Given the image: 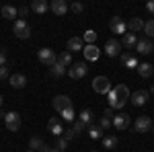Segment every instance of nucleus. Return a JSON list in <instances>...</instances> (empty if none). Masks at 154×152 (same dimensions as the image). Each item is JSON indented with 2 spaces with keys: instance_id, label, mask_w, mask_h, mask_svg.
<instances>
[{
  "instance_id": "10",
  "label": "nucleus",
  "mask_w": 154,
  "mask_h": 152,
  "mask_svg": "<svg viewBox=\"0 0 154 152\" xmlns=\"http://www.w3.org/2000/svg\"><path fill=\"white\" fill-rule=\"evenodd\" d=\"M134 128H136V132H138V134H146V132H150V129H152V119H150L148 115L138 117Z\"/></svg>"
},
{
  "instance_id": "17",
  "label": "nucleus",
  "mask_w": 154,
  "mask_h": 152,
  "mask_svg": "<svg viewBox=\"0 0 154 152\" xmlns=\"http://www.w3.org/2000/svg\"><path fill=\"white\" fill-rule=\"evenodd\" d=\"M66 47H68V51H80V49H84V41L82 37H70L68 39V43H66Z\"/></svg>"
},
{
  "instance_id": "6",
  "label": "nucleus",
  "mask_w": 154,
  "mask_h": 152,
  "mask_svg": "<svg viewBox=\"0 0 154 152\" xmlns=\"http://www.w3.org/2000/svg\"><path fill=\"white\" fill-rule=\"evenodd\" d=\"M86 72H88V66L84 62H74L70 66V70H68V74H70V78H74V80H80V78H84Z\"/></svg>"
},
{
  "instance_id": "20",
  "label": "nucleus",
  "mask_w": 154,
  "mask_h": 152,
  "mask_svg": "<svg viewBox=\"0 0 154 152\" xmlns=\"http://www.w3.org/2000/svg\"><path fill=\"white\" fill-rule=\"evenodd\" d=\"M121 45L125 47V49H136V45H138V37H136V33H125Z\"/></svg>"
},
{
  "instance_id": "21",
  "label": "nucleus",
  "mask_w": 154,
  "mask_h": 152,
  "mask_svg": "<svg viewBox=\"0 0 154 152\" xmlns=\"http://www.w3.org/2000/svg\"><path fill=\"white\" fill-rule=\"evenodd\" d=\"M154 72V66L152 64H148V62H142V64H138V74L142 76V78H150Z\"/></svg>"
},
{
  "instance_id": "31",
  "label": "nucleus",
  "mask_w": 154,
  "mask_h": 152,
  "mask_svg": "<svg viewBox=\"0 0 154 152\" xmlns=\"http://www.w3.org/2000/svg\"><path fill=\"white\" fill-rule=\"evenodd\" d=\"M78 119L82 121L84 126H88V123L93 121V111H91V109H84L82 113H80V117H78Z\"/></svg>"
},
{
  "instance_id": "40",
  "label": "nucleus",
  "mask_w": 154,
  "mask_h": 152,
  "mask_svg": "<svg viewBox=\"0 0 154 152\" xmlns=\"http://www.w3.org/2000/svg\"><path fill=\"white\" fill-rule=\"evenodd\" d=\"M0 66H6V51L0 47Z\"/></svg>"
},
{
  "instance_id": "26",
  "label": "nucleus",
  "mask_w": 154,
  "mask_h": 152,
  "mask_svg": "<svg viewBox=\"0 0 154 152\" xmlns=\"http://www.w3.org/2000/svg\"><path fill=\"white\" fill-rule=\"evenodd\" d=\"M2 17H4V19H6V21H11V19H14V17H17V14H19V11H17V8H14V6H11V4H6V6H2Z\"/></svg>"
},
{
  "instance_id": "19",
  "label": "nucleus",
  "mask_w": 154,
  "mask_h": 152,
  "mask_svg": "<svg viewBox=\"0 0 154 152\" xmlns=\"http://www.w3.org/2000/svg\"><path fill=\"white\" fill-rule=\"evenodd\" d=\"M29 148L33 152H45V148H48V144L41 140L39 136H33L31 140H29Z\"/></svg>"
},
{
  "instance_id": "16",
  "label": "nucleus",
  "mask_w": 154,
  "mask_h": 152,
  "mask_svg": "<svg viewBox=\"0 0 154 152\" xmlns=\"http://www.w3.org/2000/svg\"><path fill=\"white\" fill-rule=\"evenodd\" d=\"M82 54H84V58L88 60V62H95V60H99V56H101V49H99L97 45H84Z\"/></svg>"
},
{
  "instance_id": "8",
  "label": "nucleus",
  "mask_w": 154,
  "mask_h": 152,
  "mask_svg": "<svg viewBox=\"0 0 154 152\" xmlns=\"http://www.w3.org/2000/svg\"><path fill=\"white\" fill-rule=\"evenodd\" d=\"M109 29H111L115 35H121V33L128 31V23H125L121 17H113V19L109 21Z\"/></svg>"
},
{
  "instance_id": "39",
  "label": "nucleus",
  "mask_w": 154,
  "mask_h": 152,
  "mask_svg": "<svg viewBox=\"0 0 154 152\" xmlns=\"http://www.w3.org/2000/svg\"><path fill=\"white\" fill-rule=\"evenodd\" d=\"M82 11H84V6L80 2H72V12H78V14H80Z\"/></svg>"
},
{
  "instance_id": "34",
  "label": "nucleus",
  "mask_w": 154,
  "mask_h": 152,
  "mask_svg": "<svg viewBox=\"0 0 154 152\" xmlns=\"http://www.w3.org/2000/svg\"><path fill=\"white\" fill-rule=\"evenodd\" d=\"M58 152H64L66 148H68V140H64V138H58V142H56V146H54Z\"/></svg>"
},
{
  "instance_id": "14",
  "label": "nucleus",
  "mask_w": 154,
  "mask_h": 152,
  "mask_svg": "<svg viewBox=\"0 0 154 152\" xmlns=\"http://www.w3.org/2000/svg\"><path fill=\"white\" fill-rule=\"evenodd\" d=\"M136 49H138V54H140V56H148V54H152L154 43L150 41V39H138V45H136Z\"/></svg>"
},
{
  "instance_id": "35",
  "label": "nucleus",
  "mask_w": 154,
  "mask_h": 152,
  "mask_svg": "<svg viewBox=\"0 0 154 152\" xmlns=\"http://www.w3.org/2000/svg\"><path fill=\"white\" fill-rule=\"evenodd\" d=\"M84 128H86V126H84V123L80 121V119H76V121L72 123V129H74V134H76V136H78L80 132H84Z\"/></svg>"
},
{
  "instance_id": "12",
  "label": "nucleus",
  "mask_w": 154,
  "mask_h": 152,
  "mask_svg": "<svg viewBox=\"0 0 154 152\" xmlns=\"http://www.w3.org/2000/svg\"><path fill=\"white\" fill-rule=\"evenodd\" d=\"M148 91H136L134 95H130V101H131V105L134 107H142L146 105V101H148Z\"/></svg>"
},
{
  "instance_id": "9",
  "label": "nucleus",
  "mask_w": 154,
  "mask_h": 152,
  "mask_svg": "<svg viewBox=\"0 0 154 152\" xmlns=\"http://www.w3.org/2000/svg\"><path fill=\"white\" fill-rule=\"evenodd\" d=\"M111 121H113V128L119 129V132H121V129H128V128H130V123H131V119H130V115H128V113L113 115V119H111Z\"/></svg>"
},
{
  "instance_id": "45",
  "label": "nucleus",
  "mask_w": 154,
  "mask_h": 152,
  "mask_svg": "<svg viewBox=\"0 0 154 152\" xmlns=\"http://www.w3.org/2000/svg\"><path fill=\"white\" fill-rule=\"evenodd\" d=\"M150 93H152V95H154V84H152V88H150Z\"/></svg>"
},
{
  "instance_id": "32",
  "label": "nucleus",
  "mask_w": 154,
  "mask_h": 152,
  "mask_svg": "<svg viewBox=\"0 0 154 152\" xmlns=\"http://www.w3.org/2000/svg\"><path fill=\"white\" fill-rule=\"evenodd\" d=\"M60 115H62V119H66V121H70V123H74V117H76V113H74V107H70V109H66V111H62Z\"/></svg>"
},
{
  "instance_id": "4",
  "label": "nucleus",
  "mask_w": 154,
  "mask_h": 152,
  "mask_svg": "<svg viewBox=\"0 0 154 152\" xmlns=\"http://www.w3.org/2000/svg\"><path fill=\"white\" fill-rule=\"evenodd\" d=\"M37 58H39V62H41V64H45V66H49V68L58 62L56 54H54V49H49V47H41V49L37 51Z\"/></svg>"
},
{
  "instance_id": "5",
  "label": "nucleus",
  "mask_w": 154,
  "mask_h": 152,
  "mask_svg": "<svg viewBox=\"0 0 154 152\" xmlns=\"http://www.w3.org/2000/svg\"><path fill=\"white\" fill-rule=\"evenodd\" d=\"M93 88H95V93H99V95H109V91H111L113 86H111V82H109L107 76H97L95 80H93Z\"/></svg>"
},
{
  "instance_id": "18",
  "label": "nucleus",
  "mask_w": 154,
  "mask_h": 152,
  "mask_svg": "<svg viewBox=\"0 0 154 152\" xmlns=\"http://www.w3.org/2000/svg\"><path fill=\"white\" fill-rule=\"evenodd\" d=\"M48 129L51 132V134H54V136H56V138H60V136L64 134V129H62V123H60L58 117H51V119L48 121Z\"/></svg>"
},
{
  "instance_id": "25",
  "label": "nucleus",
  "mask_w": 154,
  "mask_h": 152,
  "mask_svg": "<svg viewBox=\"0 0 154 152\" xmlns=\"http://www.w3.org/2000/svg\"><path fill=\"white\" fill-rule=\"evenodd\" d=\"M117 136H103V148H107V150H113V148H117Z\"/></svg>"
},
{
  "instance_id": "41",
  "label": "nucleus",
  "mask_w": 154,
  "mask_h": 152,
  "mask_svg": "<svg viewBox=\"0 0 154 152\" xmlns=\"http://www.w3.org/2000/svg\"><path fill=\"white\" fill-rule=\"evenodd\" d=\"M146 11L150 12V14H154V0H150V2L146 4Z\"/></svg>"
},
{
  "instance_id": "24",
  "label": "nucleus",
  "mask_w": 154,
  "mask_h": 152,
  "mask_svg": "<svg viewBox=\"0 0 154 152\" xmlns=\"http://www.w3.org/2000/svg\"><path fill=\"white\" fill-rule=\"evenodd\" d=\"M128 29H130V33H138V31H144V23H142V19H138V17L130 19V23H128Z\"/></svg>"
},
{
  "instance_id": "3",
  "label": "nucleus",
  "mask_w": 154,
  "mask_h": 152,
  "mask_svg": "<svg viewBox=\"0 0 154 152\" xmlns=\"http://www.w3.org/2000/svg\"><path fill=\"white\" fill-rule=\"evenodd\" d=\"M4 123H6V129L8 132H19L21 129V115L17 111H8L4 115Z\"/></svg>"
},
{
  "instance_id": "43",
  "label": "nucleus",
  "mask_w": 154,
  "mask_h": 152,
  "mask_svg": "<svg viewBox=\"0 0 154 152\" xmlns=\"http://www.w3.org/2000/svg\"><path fill=\"white\" fill-rule=\"evenodd\" d=\"M27 12H29V8H27V6H21V8H19V17H25Z\"/></svg>"
},
{
  "instance_id": "15",
  "label": "nucleus",
  "mask_w": 154,
  "mask_h": 152,
  "mask_svg": "<svg viewBox=\"0 0 154 152\" xmlns=\"http://www.w3.org/2000/svg\"><path fill=\"white\" fill-rule=\"evenodd\" d=\"M121 64L128 70H134V68H138V58L134 54H130V51H125V54H121Z\"/></svg>"
},
{
  "instance_id": "30",
  "label": "nucleus",
  "mask_w": 154,
  "mask_h": 152,
  "mask_svg": "<svg viewBox=\"0 0 154 152\" xmlns=\"http://www.w3.org/2000/svg\"><path fill=\"white\" fill-rule=\"evenodd\" d=\"M49 74H51V76H56V78H60V76H64V74H66V68H64L62 64L56 62V64L49 68Z\"/></svg>"
},
{
  "instance_id": "36",
  "label": "nucleus",
  "mask_w": 154,
  "mask_h": 152,
  "mask_svg": "<svg viewBox=\"0 0 154 152\" xmlns=\"http://www.w3.org/2000/svg\"><path fill=\"white\" fill-rule=\"evenodd\" d=\"M74 138H76V134H74V129H64V140H68V142H70V140H74Z\"/></svg>"
},
{
  "instance_id": "22",
  "label": "nucleus",
  "mask_w": 154,
  "mask_h": 152,
  "mask_svg": "<svg viewBox=\"0 0 154 152\" xmlns=\"http://www.w3.org/2000/svg\"><path fill=\"white\" fill-rule=\"evenodd\" d=\"M12 88H25V84H27V78H25L23 74H12L11 78H8Z\"/></svg>"
},
{
  "instance_id": "47",
  "label": "nucleus",
  "mask_w": 154,
  "mask_h": 152,
  "mask_svg": "<svg viewBox=\"0 0 154 152\" xmlns=\"http://www.w3.org/2000/svg\"><path fill=\"white\" fill-rule=\"evenodd\" d=\"M27 152H33V150H27Z\"/></svg>"
},
{
  "instance_id": "23",
  "label": "nucleus",
  "mask_w": 154,
  "mask_h": 152,
  "mask_svg": "<svg viewBox=\"0 0 154 152\" xmlns=\"http://www.w3.org/2000/svg\"><path fill=\"white\" fill-rule=\"evenodd\" d=\"M48 8H49V4L45 0H33V2H31V11L37 12V14H43Z\"/></svg>"
},
{
  "instance_id": "13",
  "label": "nucleus",
  "mask_w": 154,
  "mask_h": 152,
  "mask_svg": "<svg viewBox=\"0 0 154 152\" xmlns=\"http://www.w3.org/2000/svg\"><path fill=\"white\" fill-rule=\"evenodd\" d=\"M49 8H51V12H54L56 17H64L70 6L66 4V0H54V2L49 4Z\"/></svg>"
},
{
  "instance_id": "27",
  "label": "nucleus",
  "mask_w": 154,
  "mask_h": 152,
  "mask_svg": "<svg viewBox=\"0 0 154 152\" xmlns=\"http://www.w3.org/2000/svg\"><path fill=\"white\" fill-rule=\"evenodd\" d=\"M103 132H105V129L101 128V126H91V128H88V136H91L93 140H103Z\"/></svg>"
},
{
  "instance_id": "2",
  "label": "nucleus",
  "mask_w": 154,
  "mask_h": 152,
  "mask_svg": "<svg viewBox=\"0 0 154 152\" xmlns=\"http://www.w3.org/2000/svg\"><path fill=\"white\" fill-rule=\"evenodd\" d=\"M12 31H14V35L19 37V39H29V37H31V27H29V23H27L25 19L14 21V25H12Z\"/></svg>"
},
{
  "instance_id": "42",
  "label": "nucleus",
  "mask_w": 154,
  "mask_h": 152,
  "mask_svg": "<svg viewBox=\"0 0 154 152\" xmlns=\"http://www.w3.org/2000/svg\"><path fill=\"white\" fill-rule=\"evenodd\" d=\"M103 117H109V119H113V109H111V107H109V109H105Z\"/></svg>"
},
{
  "instance_id": "37",
  "label": "nucleus",
  "mask_w": 154,
  "mask_h": 152,
  "mask_svg": "<svg viewBox=\"0 0 154 152\" xmlns=\"http://www.w3.org/2000/svg\"><path fill=\"white\" fill-rule=\"evenodd\" d=\"M111 126H113V121H111L109 117H101V128L103 129H109Z\"/></svg>"
},
{
  "instance_id": "7",
  "label": "nucleus",
  "mask_w": 154,
  "mask_h": 152,
  "mask_svg": "<svg viewBox=\"0 0 154 152\" xmlns=\"http://www.w3.org/2000/svg\"><path fill=\"white\" fill-rule=\"evenodd\" d=\"M51 105H54V109L58 113H62V111H66V109L72 107V101H70V97H66V95H56L54 101H51Z\"/></svg>"
},
{
  "instance_id": "44",
  "label": "nucleus",
  "mask_w": 154,
  "mask_h": 152,
  "mask_svg": "<svg viewBox=\"0 0 154 152\" xmlns=\"http://www.w3.org/2000/svg\"><path fill=\"white\" fill-rule=\"evenodd\" d=\"M45 152H58V150H56L54 146H48V148H45Z\"/></svg>"
},
{
  "instance_id": "46",
  "label": "nucleus",
  "mask_w": 154,
  "mask_h": 152,
  "mask_svg": "<svg viewBox=\"0 0 154 152\" xmlns=\"http://www.w3.org/2000/svg\"><path fill=\"white\" fill-rule=\"evenodd\" d=\"M0 105H2V95H0Z\"/></svg>"
},
{
  "instance_id": "38",
  "label": "nucleus",
  "mask_w": 154,
  "mask_h": 152,
  "mask_svg": "<svg viewBox=\"0 0 154 152\" xmlns=\"http://www.w3.org/2000/svg\"><path fill=\"white\" fill-rule=\"evenodd\" d=\"M4 78H11L8 76V66H0V80H4Z\"/></svg>"
},
{
  "instance_id": "28",
  "label": "nucleus",
  "mask_w": 154,
  "mask_h": 152,
  "mask_svg": "<svg viewBox=\"0 0 154 152\" xmlns=\"http://www.w3.org/2000/svg\"><path fill=\"white\" fill-rule=\"evenodd\" d=\"M58 64H62L64 68H66V66H72V54L70 51H62L58 56Z\"/></svg>"
},
{
  "instance_id": "1",
  "label": "nucleus",
  "mask_w": 154,
  "mask_h": 152,
  "mask_svg": "<svg viewBox=\"0 0 154 152\" xmlns=\"http://www.w3.org/2000/svg\"><path fill=\"white\" fill-rule=\"evenodd\" d=\"M107 101H109V107H111V109H121V107L130 101V91H128V86H125V84L113 86V88L109 91V95H107Z\"/></svg>"
},
{
  "instance_id": "11",
  "label": "nucleus",
  "mask_w": 154,
  "mask_h": 152,
  "mask_svg": "<svg viewBox=\"0 0 154 152\" xmlns=\"http://www.w3.org/2000/svg\"><path fill=\"white\" fill-rule=\"evenodd\" d=\"M105 54L109 56V58L119 56V54H121V41H117V39H109V41L105 43Z\"/></svg>"
},
{
  "instance_id": "29",
  "label": "nucleus",
  "mask_w": 154,
  "mask_h": 152,
  "mask_svg": "<svg viewBox=\"0 0 154 152\" xmlns=\"http://www.w3.org/2000/svg\"><path fill=\"white\" fill-rule=\"evenodd\" d=\"M82 41L86 43V45H95V41H97V33L93 31V29H88V31H84V35H82Z\"/></svg>"
},
{
  "instance_id": "33",
  "label": "nucleus",
  "mask_w": 154,
  "mask_h": 152,
  "mask_svg": "<svg viewBox=\"0 0 154 152\" xmlns=\"http://www.w3.org/2000/svg\"><path fill=\"white\" fill-rule=\"evenodd\" d=\"M144 33L148 37H154V19H150L148 23H144Z\"/></svg>"
}]
</instances>
